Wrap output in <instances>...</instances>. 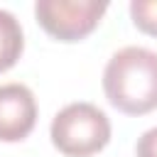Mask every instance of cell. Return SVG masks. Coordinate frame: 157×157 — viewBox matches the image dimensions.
Wrapping results in <instances>:
<instances>
[{"label": "cell", "mask_w": 157, "mask_h": 157, "mask_svg": "<svg viewBox=\"0 0 157 157\" xmlns=\"http://www.w3.org/2000/svg\"><path fill=\"white\" fill-rule=\"evenodd\" d=\"M103 91L125 115H145L157 108V52L147 47L118 49L103 69Z\"/></svg>", "instance_id": "1"}, {"label": "cell", "mask_w": 157, "mask_h": 157, "mask_svg": "<svg viewBox=\"0 0 157 157\" xmlns=\"http://www.w3.org/2000/svg\"><path fill=\"white\" fill-rule=\"evenodd\" d=\"M49 137L66 157H91L110 142V120L93 103H69L54 115Z\"/></svg>", "instance_id": "2"}, {"label": "cell", "mask_w": 157, "mask_h": 157, "mask_svg": "<svg viewBox=\"0 0 157 157\" xmlns=\"http://www.w3.org/2000/svg\"><path fill=\"white\" fill-rule=\"evenodd\" d=\"M108 10L105 2L98 0H37L34 17L47 34L59 42H78L88 37L103 12Z\"/></svg>", "instance_id": "3"}, {"label": "cell", "mask_w": 157, "mask_h": 157, "mask_svg": "<svg viewBox=\"0 0 157 157\" xmlns=\"http://www.w3.org/2000/svg\"><path fill=\"white\" fill-rule=\"evenodd\" d=\"M37 123V101L25 83L0 86V142L25 140Z\"/></svg>", "instance_id": "4"}, {"label": "cell", "mask_w": 157, "mask_h": 157, "mask_svg": "<svg viewBox=\"0 0 157 157\" xmlns=\"http://www.w3.org/2000/svg\"><path fill=\"white\" fill-rule=\"evenodd\" d=\"M25 49V34L12 12L0 10V74L12 69Z\"/></svg>", "instance_id": "5"}, {"label": "cell", "mask_w": 157, "mask_h": 157, "mask_svg": "<svg viewBox=\"0 0 157 157\" xmlns=\"http://www.w3.org/2000/svg\"><path fill=\"white\" fill-rule=\"evenodd\" d=\"M130 17L140 32L157 37V0H132L130 2Z\"/></svg>", "instance_id": "6"}, {"label": "cell", "mask_w": 157, "mask_h": 157, "mask_svg": "<svg viewBox=\"0 0 157 157\" xmlns=\"http://www.w3.org/2000/svg\"><path fill=\"white\" fill-rule=\"evenodd\" d=\"M135 157H157V128H150L137 137Z\"/></svg>", "instance_id": "7"}]
</instances>
